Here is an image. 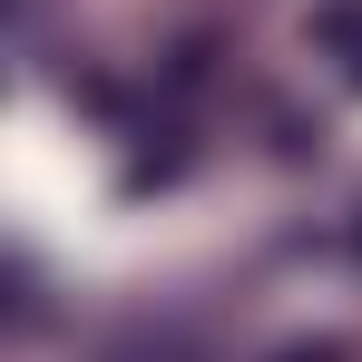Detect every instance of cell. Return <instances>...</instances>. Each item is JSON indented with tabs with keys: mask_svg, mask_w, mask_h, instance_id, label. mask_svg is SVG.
<instances>
[{
	"mask_svg": "<svg viewBox=\"0 0 362 362\" xmlns=\"http://www.w3.org/2000/svg\"><path fill=\"white\" fill-rule=\"evenodd\" d=\"M353 245H362V226H353Z\"/></svg>",
	"mask_w": 362,
	"mask_h": 362,
	"instance_id": "3",
	"label": "cell"
},
{
	"mask_svg": "<svg viewBox=\"0 0 362 362\" xmlns=\"http://www.w3.org/2000/svg\"><path fill=\"white\" fill-rule=\"evenodd\" d=\"M303 30H313V49H323V59H343V78H362V0H323Z\"/></svg>",
	"mask_w": 362,
	"mask_h": 362,
	"instance_id": "1",
	"label": "cell"
},
{
	"mask_svg": "<svg viewBox=\"0 0 362 362\" xmlns=\"http://www.w3.org/2000/svg\"><path fill=\"white\" fill-rule=\"evenodd\" d=\"M274 362H353V343H294V353H274Z\"/></svg>",
	"mask_w": 362,
	"mask_h": 362,
	"instance_id": "2",
	"label": "cell"
}]
</instances>
